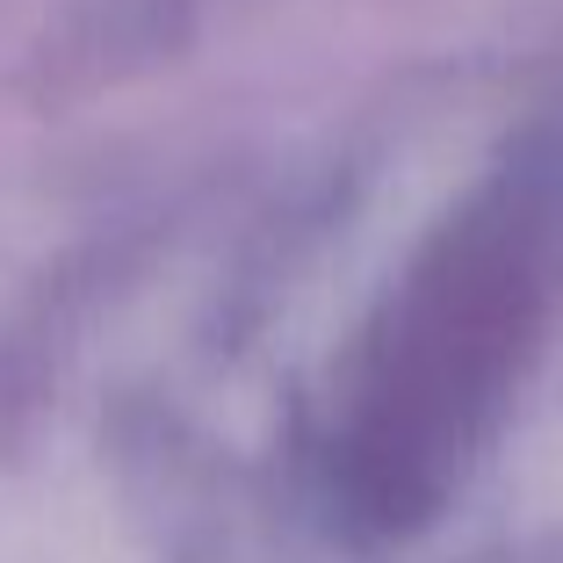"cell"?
I'll return each mask as SVG.
<instances>
[{"mask_svg": "<svg viewBox=\"0 0 563 563\" xmlns=\"http://www.w3.org/2000/svg\"><path fill=\"white\" fill-rule=\"evenodd\" d=\"M534 289L506 253L419 282L405 318L362 347L347 412L332 427L325 484L368 528H412L463 477L470 448L528 362Z\"/></svg>", "mask_w": 563, "mask_h": 563, "instance_id": "cell-1", "label": "cell"}]
</instances>
